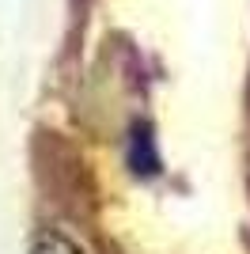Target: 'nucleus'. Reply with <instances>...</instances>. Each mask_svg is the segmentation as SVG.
<instances>
[{"instance_id":"obj_1","label":"nucleus","mask_w":250,"mask_h":254,"mask_svg":"<svg viewBox=\"0 0 250 254\" xmlns=\"http://www.w3.org/2000/svg\"><path fill=\"white\" fill-rule=\"evenodd\" d=\"M129 163L136 167V175H156L159 171V156L152 152V133L148 126H136L129 137Z\"/></svg>"},{"instance_id":"obj_2","label":"nucleus","mask_w":250,"mask_h":254,"mask_svg":"<svg viewBox=\"0 0 250 254\" xmlns=\"http://www.w3.org/2000/svg\"><path fill=\"white\" fill-rule=\"evenodd\" d=\"M31 254H83V247L76 243L72 235H64V232H42L38 239H34Z\"/></svg>"}]
</instances>
